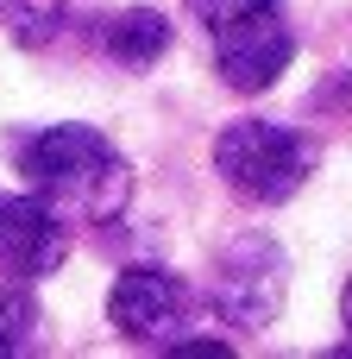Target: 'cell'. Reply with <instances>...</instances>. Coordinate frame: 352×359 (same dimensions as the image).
<instances>
[{"label":"cell","mask_w":352,"mask_h":359,"mask_svg":"<svg viewBox=\"0 0 352 359\" xmlns=\"http://www.w3.org/2000/svg\"><path fill=\"white\" fill-rule=\"evenodd\" d=\"M44 347V309L25 284H0V359L38 353Z\"/></svg>","instance_id":"cell-8"},{"label":"cell","mask_w":352,"mask_h":359,"mask_svg":"<svg viewBox=\"0 0 352 359\" xmlns=\"http://www.w3.org/2000/svg\"><path fill=\"white\" fill-rule=\"evenodd\" d=\"M340 316H346V328H352V278H346V297H340Z\"/></svg>","instance_id":"cell-11"},{"label":"cell","mask_w":352,"mask_h":359,"mask_svg":"<svg viewBox=\"0 0 352 359\" xmlns=\"http://www.w3.org/2000/svg\"><path fill=\"white\" fill-rule=\"evenodd\" d=\"M195 309H202V297L176 271H164V265H132L107 290V322L132 347H151V353H170L176 341H189Z\"/></svg>","instance_id":"cell-4"},{"label":"cell","mask_w":352,"mask_h":359,"mask_svg":"<svg viewBox=\"0 0 352 359\" xmlns=\"http://www.w3.org/2000/svg\"><path fill=\"white\" fill-rule=\"evenodd\" d=\"M208 38H214V69H220V82L233 95H265L290 69V57H296V32H290V19H283L277 0L258 6V13H239L227 25H214Z\"/></svg>","instance_id":"cell-5"},{"label":"cell","mask_w":352,"mask_h":359,"mask_svg":"<svg viewBox=\"0 0 352 359\" xmlns=\"http://www.w3.org/2000/svg\"><path fill=\"white\" fill-rule=\"evenodd\" d=\"M101 50H107L120 69H145V63H157V57L170 50V25H164V13L132 6V13H120V19H107Z\"/></svg>","instance_id":"cell-7"},{"label":"cell","mask_w":352,"mask_h":359,"mask_svg":"<svg viewBox=\"0 0 352 359\" xmlns=\"http://www.w3.org/2000/svg\"><path fill=\"white\" fill-rule=\"evenodd\" d=\"M63 6H69V0H0V32L19 38V44H44V38L57 32Z\"/></svg>","instance_id":"cell-9"},{"label":"cell","mask_w":352,"mask_h":359,"mask_svg":"<svg viewBox=\"0 0 352 359\" xmlns=\"http://www.w3.org/2000/svg\"><path fill=\"white\" fill-rule=\"evenodd\" d=\"M258 6H271V0H189V13L214 32V25H227V19H239V13H258Z\"/></svg>","instance_id":"cell-10"},{"label":"cell","mask_w":352,"mask_h":359,"mask_svg":"<svg viewBox=\"0 0 352 359\" xmlns=\"http://www.w3.org/2000/svg\"><path fill=\"white\" fill-rule=\"evenodd\" d=\"M13 164L19 177L31 183V196H44L63 221L76 227H101L126 208L132 196V164L113 151L107 133L82 126V120H63V126H38L13 145Z\"/></svg>","instance_id":"cell-1"},{"label":"cell","mask_w":352,"mask_h":359,"mask_svg":"<svg viewBox=\"0 0 352 359\" xmlns=\"http://www.w3.org/2000/svg\"><path fill=\"white\" fill-rule=\"evenodd\" d=\"M290 297V259L271 233H239L214 252V271H208V309L227 322V328H271L277 309Z\"/></svg>","instance_id":"cell-3"},{"label":"cell","mask_w":352,"mask_h":359,"mask_svg":"<svg viewBox=\"0 0 352 359\" xmlns=\"http://www.w3.org/2000/svg\"><path fill=\"white\" fill-rule=\"evenodd\" d=\"M214 170H220V183H227L239 202L277 208V202H290V196L309 183L315 145H309L296 126H277V120H233V126H220V139H214Z\"/></svg>","instance_id":"cell-2"},{"label":"cell","mask_w":352,"mask_h":359,"mask_svg":"<svg viewBox=\"0 0 352 359\" xmlns=\"http://www.w3.org/2000/svg\"><path fill=\"white\" fill-rule=\"evenodd\" d=\"M69 259V221L44 196H13L0 189V278L38 284Z\"/></svg>","instance_id":"cell-6"}]
</instances>
